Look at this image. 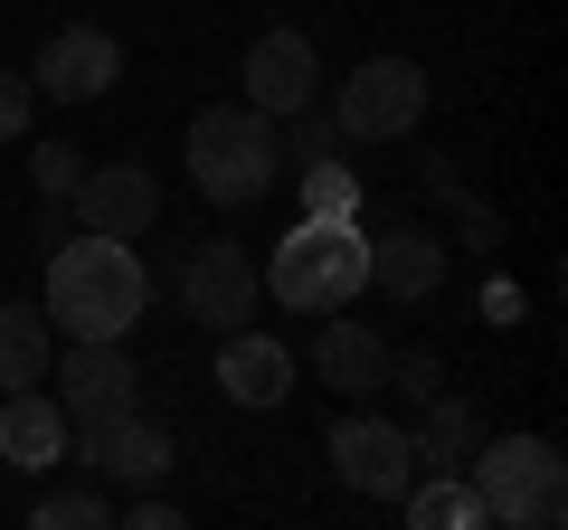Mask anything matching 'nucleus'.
<instances>
[{
  "label": "nucleus",
  "instance_id": "9",
  "mask_svg": "<svg viewBox=\"0 0 568 530\" xmlns=\"http://www.w3.org/2000/svg\"><path fill=\"white\" fill-rule=\"evenodd\" d=\"M246 104H256V114H294V104H313V95H323V58H313V39H304V29H265V39L256 48H246Z\"/></svg>",
  "mask_w": 568,
  "mask_h": 530
},
{
  "label": "nucleus",
  "instance_id": "16",
  "mask_svg": "<svg viewBox=\"0 0 568 530\" xmlns=\"http://www.w3.org/2000/svg\"><path fill=\"white\" fill-rule=\"evenodd\" d=\"M313 369H323V388H351V398H369V388H388V342L369 323H323V342H313Z\"/></svg>",
  "mask_w": 568,
  "mask_h": 530
},
{
  "label": "nucleus",
  "instance_id": "22",
  "mask_svg": "<svg viewBox=\"0 0 568 530\" xmlns=\"http://www.w3.org/2000/svg\"><path fill=\"white\" fill-rule=\"evenodd\" d=\"M275 143L294 152V162H323V152H342V123H332V114H313V104H294Z\"/></svg>",
  "mask_w": 568,
  "mask_h": 530
},
{
  "label": "nucleus",
  "instance_id": "24",
  "mask_svg": "<svg viewBox=\"0 0 568 530\" xmlns=\"http://www.w3.org/2000/svg\"><path fill=\"white\" fill-rule=\"evenodd\" d=\"M388 388H407V398H436V388H446V369H436V350H417V360H398V350H388Z\"/></svg>",
  "mask_w": 568,
  "mask_h": 530
},
{
  "label": "nucleus",
  "instance_id": "23",
  "mask_svg": "<svg viewBox=\"0 0 568 530\" xmlns=\"http://www.w3.org/2000/svg\"><path fill=\"white\" fill-rule=\"evenodd\" d=\"M29 181H39V200H67V190L85 181V152L77 143H39L29 152Z\"/></svg>",
  "mask_w": 568,
  "mask_h": 530
},
{
  "label": "nucleus",
  "instance_id": "10",
  "mask_svg": "<svg viewBox=\"0 0 568 530\" xmlns=\"http://www.w3.org/2000/svg\"><path fill=\"white\" fill-rule=\"evenodd\" d=\"M181 304L200 313L209 332H237L246 313H256V256H246V246H227V237L190 246V265H181Z\"/></svg>",
  "mask_w": 568,
  "mask_h": 530
},
{
  "label": "nucleus",
  "instance_id": "17",
  "mask_svg": "<svg viewBox=\"0 0 568 530\" xmlns=\"http://www.w3.org/2000/svg\"><path fill=\"white\" fill-rule=\"evenodd\" d=\"M58 360V323L39 304H0V388H39Z\"/></svg>",
  "mask_w": 568,
  "mask_h": 530
},
{
  "label": "nucleus",
  "instance_id": "18",
  "mask_svg": "<svg viewBox=\"0 0 568 530\" xmlns=\"http://www.w3.org/2000/svg\"><path fill=\"white\" fill-rule=\"evenodd\" d=\"M407 446H417V465L465 473V455L484 446V417H474V398H446V388H436V398H426V427L407 436Z\"/></svg>",
  "mask_w": 568,
  "mask_h": 530
},
{
  "label": "nucleus",
  "instance_id": "4",
  "mask_svg": "<svg viewBox=\"0 0 568 530\" xmlns=\"http://www.w3.org/2000/svg\"><path fill=\"white\" fill-rule=\"evenodd\" d=\"M275 171H284L275 114H256V104H209V114L190 123V181H200V200L246 208V200L275 190Z\"/></svg>",
  "mask_w": 568,
  "mask_h": 530
},
{
  "label": "nucleus",
  "instance_id": "13",
  "mask_svg": "<svg viewBox=\"0 0 568 530\" xmlns=\"http://www.w3.org/2000/svg\"><path fill=\"white\" fill-rule=\"evenodd\" d=\"M219 388L237 398V408H284L294 398V350L265 342V332H219Z\"/></svg>",
  "mask_w": 568,
  "mask_h": 530
},
{
  "label": "nucleus",
  "instance_id": "20",
  "mask_svg": "<svg viewBox=\"0 0 568 530\" xmlns=\"http://www.w3.org/2000/svg\"><path fill=\"white\" fill-rule=\"evenodd\" d=\"M304 218H361V171L351 162H304Z\"/></svg>",
  "mask_w": 568,
  "mask_h": 530
},
{
  "label": "nucleus",
  "instance_id": "1",
  "mask_svg": "<svg viewBox=\"0 0 568 530\" xmlns=\"http://www.w3.org/2000/svg\"><path fill=\"white\" fill-rule=\"evenodd\" d=\"M152 304V275H142L133 237H67L48 246V313H58L67 342H123Z\"/></svg>",
  "mask_w": 568,
  "mask_h": 530
},
{
  "label": "nucleus",
  "instance_id": "7",
  "mask_svg": "<svg viewBox=\"0 0 568 530\" xmlns=\"http://www.w3.org/2000/svg\"><path fill=\"white\" fill-rule=\"evenodd\" d=\"M332 473H342L361 502H398V492L417 483V446H407V427H388V417H342V427H332Z\"/></svg>",
  "mask_w": 568,
  "mask_h": 530
},
{
  "label": "nucleus",
  "instance_id": "21",
  "mask_svg": "<svg viewBox=\"0 0 568 530\" xmlns=\"http://www.w3.org/2000/svg\"><path fill=\"white\" fill-rule=\"evenodd\" d=\"M29 521H39V530H104V521H114V502H104V492H48Z\"/></svg>",
  "mask_w": 568,
  "mask_h": 530
},
{
  "label": "nucleus",
  "instance_id": "5",
  "mask_svg": "<svg viewBox=\"0 0 568 530\" xmlns=\"http://www.w3.org/2000/svg\"><path fill=\"white\" fill-rule=\"evenodd\" d=\"M417 114H426V67L417 58H361L351 85L332 95L342 143H398V133H417Z\"/></svg>",
  "mask_w": 568,
  "mask_h": 530
},
{
  "label": "nucleus",
  "instance_id": "8",
  "mask_svg": "<svg viewBox=\"0 0 568 530\" xmlns=\"http://www.w3.org/2000/svg\"><path fill=\"white\" fill-rule=\"evenodd\" d=\"M114 77H123L114 29H58V39L29 58V85H39V95H58V104H95V95H114Z\"/></svg>",
  "mask_w": 568,
  "mask_h": 530
},
{
  "label": "nucleus",
  "instance_id": "6",
  "mask_svg": "<svg viewBox=\"0 0 568 530\" xmlns=\"http://www.w3.org/2000/svg\"><path fill=\"white\" fill-rule=\"evenodd\" d=\"M67 427H77V455L104 473V483H123V492H142V483H162V473H171V427H162V417H142L133 398H114V408H77Z\"/></svg>",
  "mask_w": 568,
  "mask_h": 530
},
{
  "label": "nucleus",
  "instance_id": "19",
  "mask_svg": "<svg viewBox=\"0 0 568 530\" xmlns=\"http://www.w3.org/2000/svg\"><path fill=\"white\" fill-rule=\"evenodd\" d=\"M398 511H407L417 530H484V502H474V483H465V473L407 483V492H398Z\"/></svg>",
  "mask_w": 568,
  "mask_h": 530
},
{
  "label": "nucleus",
  "instance_id": "12",
  "mask_svg": "<svg viewBox=\"0 0 568 530\" xmlns=\"http://www.w3.org/2000/svg\"><path fill=\"white\" fill-rule=\"evenodd\" d=\"M0 455L20 473H48V465L77 455V427H67V408L48 388H10V398H0Z\"/></svg>",
  "mask_w": 568,
  "mask_h": 530
},
{
  "label": "nucleus",
  "instance_id": "11",
  "mask_svg": "<svg viewBox=\"0 0 568 530\" xmlns=\"http://www.w3.org/2000/svg\"><path fill=\"white\" fill-rule=\"evenodd\" d=\"M67 200H77V218L95 227V237H142V227L162 218V181L142 162H95Z\"/></svg>",
  "mask_w": 568,
  "mask_h": 530
},
{
  "label": "nucleus",
  "instance_id": "15",
  "mask_svg": "<svg viewBox=\"0 0 568 530\" xmlns=\"http://www.w3.org/2000/svg\"><path fill=\"white\" fill-rule=\"evenodd\" d=\"M369 285L398 294V304H426V294L446 285V246L426 237V227H388V237H369Z\"/></svg>",
  "mask_w": 568,
  "mask_h": 530
},
{
  "label": "nucleus",
  "instance_id": "25",
  "mask_svg": "<svg viewBox=\"0 0 568 530\" xmlns=\"http://www.w3.org/2000/svg\"><path fill=\"white\" fill-rule=\"evenodd\" d=\"M29 104H39V85L0 67V143H20V133H29Z\"/></svg>",
  "mask_w": 568,
  "mask_h": 530
},
{
  "label": "nucleus",
  "instance_id": "14",
  "mask_svg": "<svg viewBox=\"0 0 568 530\" xmlns=\"http://www.w3.org/2000/svg\"><path fill=\"white\" fill-rule=\"evenodd\" d=\"M48 369H58V408L67 417L133 398V350H123V342H67V360H48Z\"/></svg>",
  "mask_w": 568,
  "mask_h": 530
},
{
  "label": "nucleus",
  "instance_id": "3",
  "mask_svg": "<svg viewBox=\"0 0 568 530\" xmlns=\"http://www.w3.org/2000/svg\"><path fill=\"white\" fill-rule=\"evenodd\" d=\"M256 285H275L284 313H342V304H361V285H369L361 218H304L294 237L275 246V265H265Z\"/></svg>",
  "mask_w": 568,
  "mask_h": 530
},
{
  "label": "nucleus",
  "instance_id": "2",
  "mask_svg": "<svg viewBox=\"0 0 568 530\" xmlns=\"http://www.w3.org/2000/svg\"><path fill=\"white\" fill-rule=\"evenodd\" d=\"M465 483L484 502V530H559L568 521V465L549 436H484L465 455Z\"/></svg>",
  "mask_w": 568,
  "mask_h": 530
}]
</instances>
